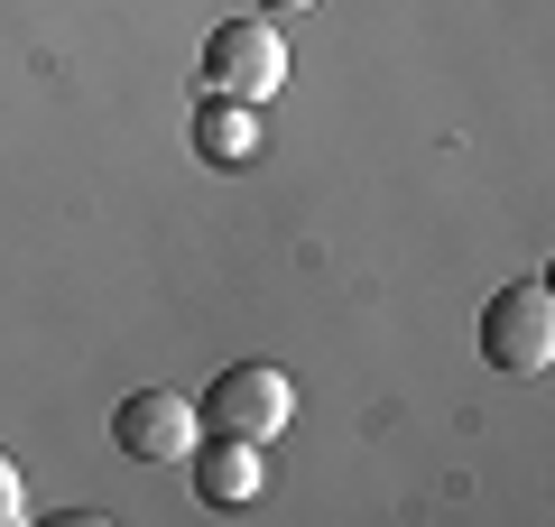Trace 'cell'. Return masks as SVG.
Returning <instances> with one entry per match:
<instances>
[{
	"label": "cell",
	"mask_w": 555,
	"mask_h": 527,
	"mask_svg": "<svg viewBox=\"0 0 555 527\" xmlns=\"http://www.w3.org/2000/svg\"><path fill=\"white\" fill-rule=\"evenodd\" d=\"M28 518V472H20V453H0V527H20Z\"/></svg>",
	"instance_id": "obj_7"
},
{
	"label": "cell",
	"mask_w": 555,
	"mask_h": 527,
	"mask_svg": "<svg viewBox=\"0 0 555 527\" xmlns=\"http://www.w3.org/2000/svg\"><path fill=\"white\" fill-rule=\"evenodd\" d=\"M195 416H204V435H250V445H269V435L297 416V380L278 371V361H232V371L195 398Z\"/></svg>",
	"instance_id": "obj_2"
},
{
	"label": "cell",
	"mask_w": 555,
	"mask_h": 527,
	"mask_svg": "<svg viewBox=\"0 0 555 527\" xmlns=\"http://www.w3.org/2000/svg\"><path fill=\"white\" fill-rule=\"evenodd\" d=\"M259 20H287V10H315V0H250Z\"/></svg>",
	"instance_id": "obj_8"
},
{
	"label": "cell",
	"mask_w": 555,
	"mask_h": 527,
	"mask_svg": "<svg viewBox=\"0 0 555 527\" xmlns=\"http://www.w3.org/2000/svg\"><path fill=\"white\" fill-rule=\"evenodd\" d=\"M195 435H204V416H195V398H177V389H130L112 408V445L130 453V463H185Z\"/></svg>",
	"instance_id": "obj_4"
},
{
	"label": "cell",
	"mask_w": 555,
	"mask_h": 527,
	"mask_svg": "<svg viewBox=\"0 0 555 527\" xmlns=\"http://www.w3.org/2000/svg\"><path fill=\"white\" fill-rule=\"evenodd\" d=\"M195 490H204V509H250L259 500V481H269V463H259V445L250 435H195Z\"/></svg>",
	"instance_id": "obj_5"
},
{
	"label": "cell",
	"mask_w": 555,
	"mask_h": 527,
	"mask_svg": "<svg viewBox=\"0 0 555 527\" xmlns=\"http://www.w3.org/2000/svg\"><path fill=\"white\" fill-rule=\"evenodd\" d=\"M278 83H287V38H278L269 20H222L214 38H204V93L278 102Z\"/></svg>",
	"instance_id": "obj_3"
},
{
	"label": "cell",
	"mask_w": 555,
	"mask_h": 527,
	"mask_svg": "<svg viewBox=\"0 0 555 527\" xmlns=\"http://www.w3.org/2000/svg\"><path fill=\"white\" fill-rule=\"evenodd\" d=\"M481 361L509 380H537L555 361V296L546 278H518V287H500L491 306H481Z\"/></svg>",
	"instance_id": "obj_1"
},
{
	"label": "cell",
	"mask_w": 555,
	"mask_h": 527,
	"mask_svg": "<svg viewBox=\"0 0 555 527\" xmlns=\"http://www.w3.org/2000/svg\"><path fill=\"white\" fill-rule=\"evenodd\" d=\"M195 157L204 167H250L259 157V102H204L195 112Z\"/></svg>",
	"instance_id": "obj_6"
}]
</instances>
